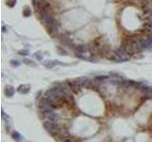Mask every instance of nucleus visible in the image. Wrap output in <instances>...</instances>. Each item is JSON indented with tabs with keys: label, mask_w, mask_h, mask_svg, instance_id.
Wrapping results in <instances>:
<instances>
[{
	"label": "nucleus",
	"mask_w": 152,
	"mask_h": 142,
	"mask_svg": "<svg viewBox=\"0 0 152 142\" xmlns=\"http://www.w3.org/2000/svg\"><path fill=\"white\" fill-rule=\"evenodd\" d=\"M43 126H44V128H45V130H46L50 135H52V136H55L57 133L61 131V129H62L60 127V125L57 124V122H50V121H48V120L44 121Z\"/></svg>",
	"instance_id": "1"
},
{
	"label": "nucleus",
	"mask_w": 152,
	"mask_h": 142,
	"mask_svg": "<svg viewBox=\"0 0 152 142\" xmlns=\"http://www.w3.org/2000/svg\"><path fill=\"white\" fill-rule=\"evenodd\" d=\"M38 108L41 112L45 114V113H48V112H50V111H53L54 108L52 107V105L49 102L48 100L45 97L40 99L39 100V103H38Z\"/></svg>",
	"instance_id": "2"
},
{
	"label": "nucleus",
	"mask_w": 152,
	"mask_h": 142,
	"mask_svg": "<svg viewBox=\"0 0 152 142\" xmlns=\"http://www.w3.org/2000/svg\"><path fill=\"white\" fill-rule=\"evenodd\" d=\"M56 140L58 142H67L71 136L70 134V132L67 129H61V131L55 135Z\"/></svg>",
	"instance_id": "3"
},
{
	"label": "nucleus",
	"mask_w": 152,
	"mask_h": 142,
	"mask_svg": "<svg viewBox=\"0 0 152 142\" xmlns=\"http://www.w3.org/2000/svg\"><path fill=\"white\" fill-rule=\"evenodd\" d=\"M53 13H52V11L50 9V7H48V8H45V9L41 10L39 12H37V16L39 17V19L41 21L45 20L46 18L49 17V16H52Z\"/></svg>",
	"instance_id": "4"
},
{
	"label": "nucleus",
	"mask_w": 152,
	"mask_h": 142,
	"mask_svg": "<svg viewBox=\"0 0 152 142\" xmlns=\"http://www.w3.org/2000/svg\"><path fill=\"white\" fill-rule=\"evenodd\" d=\"M60 43L65 46L67 47H70V48H72L74 47V43L73 41L71 40L70 36H68L67 34H62L60 35Z\"/></svg>",
	"instance_id": "5"
},
{
	"label": "nucleus",
	"mask_w": 152,
	"mask_h": 142,
	"mask_svg": "<svg viewBox=\"0 0 152 142\" xmlns=\"http://www.w3.org/2000/svg\"><path fill=\"white\" fill-rule=\"evenodd\" d=\"M48 34L50 35L52 37H57L60 35V31H59V24L58 22H55L53 25H52L50 27H48Z\"/></svg>",
	"instance_id": "6"
},
{
	"label": "nucleus",
	"mask_w": 152,
	"mask_h": 142,
	"mask_svg": "<svg viewBox=\"0 0 152 142\" xmlns=\"http://www.w3.org/2000/svg\"><path fill=\"white\" fill-rule=\"evenodd\" d=\"M44 116H45V119H46V120L50 121V122H57V121L60 119V116H58V114L53 112V111L45 113V114H44Z\"/></svg>",
	"instance_id": "7"
},
{
	"label": "nucleus",
	"mask_w": 152,
	"mask_h": 142,
	"mask_svg": "<svg viewBox=\"0 0 152 142\" xmlns=\"http://www.w3.org/2000/svg\"><path fill=\"white\" fill-rule=\"evenodd\" d=\"M69 85H70V89L73 93H79L81 91V88L82 86L79 84V82L76 81V80H72V81H67Z\"/></svg>",
	"instance_id": "8"
},
{
	"label": "nucleus",
	"mask_w": 152,
	"mask_h": 142,
	"mask_svg": "<svg viewBox=\"0 0 152 142\" xmlns=\"http://www.w3.org/2000/svg\"><path fill=\"white\" fill-rule=\"evenodd\" d=\"M74 51H75V55H76V54H86V53H89V47H88V45L77 46V47H74Z\"/></svg>",
	"instance_id": "9"
},
{
	"label": "nucleus",
	"mask_w": 152,
	"mask_h": 142,
	"mask_svg": "<svg viewBox=\"0 0 152 142\" xmlns=\"http://www.w3.org/2000/svg\"><path fill=\"white\" fill-rule=\"evenodd\" d=\"M76 81L79 82V84L82 86V87H91L92 85V82H91L90 80H88L87 78H78V79H76Z\"/></svg>",
	"instance_id": "10"
},
{
	"label": "nucleus",
	"mask_w": 152,
	"mask_h": 142,
	"mask_svg": "<svg viewBox=\"0 0 152 142\" xmlns=\"http://www.w3.org/2000/svg\"><path fill=\"white\" fill-rule=\"evenodd\" d=\"M30 89V86L29 84H21V85L18 86L17 91L21 94H27L29 93V91Z\"/></svg>",
	"instance_id": "11"
},
{
	"label": "nucleus",
	"mask_w": 152,
	"mask_h": 142,
	"mask_svg": "<svg viewBox=\"0 0 152 142\" xmlns=\"http://www.w3.org/2000/svg\"><path fill=\"white\" fill-rule=\"evenodd\" d=\"M14 92H15V90H14V88H13V86L8 85V86H6L4 93H5V96H6V97L12 98L13 95H14Z\"/></svg>",
	"instance_id": "12"
},
{
	"label": "nucleus",
	"mask_w": 152,
	"mask_h": 142,
	"mask_svg": "<svg viewBox=\"0 0 152 142\" xmlns=\"http://www.w3.org/2000/svg\"><path fill=\"white\" fill-rule=\"evenodd\" d=\"M143 16L146 22H152V11L149 12H143Z\"/></svg>",
	"instance_id": "13"
},
{
	"label": "nucleus",
	"mask_w": 152,
	"mask_h": 142,
	"mask_svg": "<svg viewBox=\"0 0 152 142\" xmlns=\"http://www.w3.org/2000/svg\"><path fill=\"white\" fill-rule=\"evenodd\" d=\"M143 28L146 30L147 32L152 33V22H146V23L143 25Z\"/></svg>",
	"instance_id": "14"
},
{
	"label": "nucleus",
	"mask_w": 152,
	"mask_h": 142,
	"mask_svg": "<svg viewBox=\"0 0 152 142\" xmlns=\"http://www.w3.org/2000/svg\"><path fill=\"white\" fill-rule=\"evenodd\" d=\"M12 136H13V139H15V140H20L21 139V134L16 132V131H13V133H12Z\"/></svg>",
	"instance_id": "15"
},
{
	"label": "nucleus",
	"mask_w": 152,
	"mask_h": 142,
	"mask_svg": "<svg viewBox=\"0 0 152 142\" xmlns=\"http://www.w3.org/2000/svg\"><path fill=\"white\" fill-rule=\"evenodd\" d=\"M30 14H31V11H30V8L26 7L25 9L23 10V15H24L25 17H29V16H30Z\"/></svg>",
	"instance_id": "16"
},
{
	"label": "nucleus",
	"mask_w": 152,
	"mask_h": 142,
	"mask_svg": "<svg viewBox=\"0 0 152 142\" xmlns=\"http://www.w3.org/2000/svg\"><path fill=\"white\" fill-rule=\"evenodd\" d=\"M152 11V2H149L148 4L143 6V12H149Z\"/></svg>",
	"instance_id": "17"
},
{
	"label": "nucleus",
	"mask_w": 152,
	"mask_h": 142,
	"mask_svg": "<svg viewBox=\"0 0 152 142\" xmlns=\"http://www.w3.org/2000/svg\"><path fill=\"white\" fill-rule=\"evenodd\" d=\"M6 4H7V6H9L10 8H13L16 4V0H7Z\"/></svg>",
	"instance_id": "18"
},
{
	"label": "nucleus",
	"mask_w": 152,
	"mask_h": 142,
	"mask_svg": "<svg viewBox=\"0 0 152 142\" xmlns=\"http://www.w3.org/2000/svg\"><path fill=\"white\" fill-rule=\"evenodd\" d=\"M55 65V64H54V62H47V63H44V66H46L47 68H52L53 66Z\"/></svg>",
	"instance_id": "19"
},
{
	"label": "nucleus",
	"mask_w": 152,
	"mask_h": 142,
	"mask_svg": "<svg viewBox=\"0 0 152 142\" xmlns=\"http://www.w3.org/2000/svg\"><path fill=\"white\" fill-rule=\"evenodd\" d=\"M1 116H2V118H3L5 121H7V122H9L10 121V117L5 114V112L3 111V110H2V114H1Z\"/></svg>",
	"instance_id": "20"
},
{
	"label": "nucleus",
	"mask_w": 152,
	"mask_h": 142,
	"mask_svg": "<svg viewBox=\"0 0 152 142\" xmlns=\"http://www.w3.org/2000/svg\"><path fill=\"white\" fill-rule=\"evenodd\" d=\"M109 77L108 76H99V77H96V80H98V81H100V82H103L105 80H108Z\"/></svg>",
	"instance_id": "21"
},
{
	"label": "nucleus",
	"mask_w": 152,
	"mask_h": 142,
	"mask_svg": "<svg viewBox=\"0 0 152 142\" xmlns=\"http://www.w3.org/2000/svg\"><path fill=\"white\" fill-rule=\"evenodd\" d=\"M34 57L38 61H42V59H43V56L40 54V52H36V53L34 54Z\"/></svg>",
	"instance_id": "22"
},
{
	"label": "nucleus",
	"mask_w": 152,
	"mask_h": 142,
	"mask_svg": "<svg viewBox=\"0 0 152 142\" xmlns=\"http://www.w3.org/2000/svg\"><path fill=\"white\" fill-rule=\"evenodd\" d=\"M23 62H24V63H25L26 65H32V66H35V64H34V63H32L30 60H27V59H25Z\"/></svg>",
	"instance_id": "23"
},
{
	"label": "nucleus",
	"mask_w": 152,
	"mask_h": 142,
	"mask_svg": "<svg viewBox=\"0 0 152 142\" xmlns=\"http://www.w3.org/2000/svg\"><path fill=\"white\" fill-rule=\"evenodd\" d=\"M11 65H12V66H18V65H19V62H18V61L12 60L11 61Z\"/></svg>",
	"instance_id": "24"
},
{
	"label": "nucleus",
	"mask_w": 152,
	"mask_h": 142,
	"mask_svg": "<svg viewBox=\"0 0 152 142\" xmlns=\"http://www.w3.org/2000/svg\"><path fill=\"white\" fill-rule=\"evenodd\" d=\"M67 142H81V140L79 138H73V137H70L69 140Z\"/></svg>",
	"instance_id": "25"
},
{
	"label": "nucleus",
	"mask_w": 152,
	"mask_h": 142,
	"mask_svg": "<svg viewBox=\"0 0 152 142\" xmlns=\"http://www.w3.org/2000/svg\"><path fill=\"white\" fill-rule=\"evenodd\" d=\"M19 54H20V55H23V56H26L29 53H28V50H20V51H19Z\"/></svg>",
	"instance_id": "26"
},
{
	"label": "nucleus",
	"mask_w": 152,
	"mask_h": 142,
	"mask_svg": "<svg viewBox=\"0 0 152 142\" xmlns=\"http://www.w3.org/2000/svg\"><path fill=\"white\" fill-rule=\"evenodd\" d=\"M57 50L60 52V54H63V55H66V53H67L65 50H63V49H62V48H60L59 47H57Z\"/></svg>",
	"instance_id": "27"
},
{
	"label": "nucleus",
	"mask_w": 152,
	"mask_h": 142,
	"mask_svg": "<svg viewBox=\"0 0 152 142\" xmlns=\"http://www.w3.org/2000/svg\"><path fill=\"white\" fill-rule=\"evenodd\" d=\"M32 1V4H33V6H35V5L37 4V2L39 1V0H31Z\"/></svg>",
	"instance_id": "28"
},
{
	"label": "nucleus",
	"mask_w": 152,
	"mask_h": 142,
	"mask_svg": "<svg viewBox=\"0 0 152 142\" xmlns=\"http://www.w3.org/2000/svg\"><path fill=\"white\" fill-rule=\"evenodd\" d=\"M2 31H3V32H6V31H7V29H6L5 27H2Z\"/></svg>",
	"instance_id": "29"
},
{
	"label": "nucleus",
	"mask_w": 152,
	"mask_h": 142,
	"mask_svg": "<svg viewBox=\"0 0 152 142\" xmlns=\"http://www.w3.org/2000/svg\"><path fill=\"white\" fill-rule=\"evenodd\" d=\"M151 128H152V127H151Z\"/></svg>",
	"instance_id": "30"
}]
</instances>
